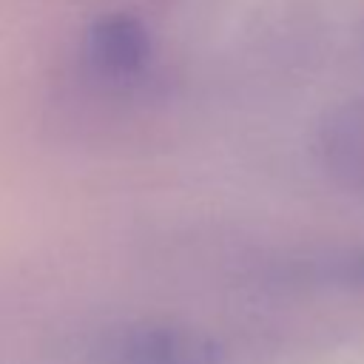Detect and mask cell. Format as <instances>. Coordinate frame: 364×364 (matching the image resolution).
I'll list each match as a JSON object with an SVG mask.
<instances>
[{
	"label": "cell",
	"instance_id": "cell-2",
	"mask_svg": "<svg viewBox=\"0 0 364 364\" xmlns=\"http://www.w3.org/2000/svg\"><path fill=\"white\" fill-rule=\"evenodd\" d=\"M148 34L134 17L111 14L91 28V54L108 71H136L148 60Z\"/></svg>",
	"mask_w": 364,
	"mask_h": 364
},
{
	"label": "cell",
	"instance_id": "cell-1",
	"mask_svg": "<svg viewBox=\"0 0 364 364\" xmlns=\"http://www.w3.org/2000/svg\"><path fill=\"white\" fill-rule=\"evenodd\" d=\"M122 364H219V344L188 327H136L117 344Z\"/></svg>",
	"mask_w": 364,
	"mask_h": 364
},
{
	"label": "cell",
	"instance_id": "cell-3",
	"mask_svg": "<svg viewBox=\"0 0 364 364\" xmlns=\"http://www.w3.org/2000/svg\"><path fill=\"white\" fill-rule=\"evenodd\" d=\"M344 279H347V282H358V284H364V256H358L355 262L347 264Z\"/></svg>",
	"mask_w": 364,
	"mask_h": 364
}]
</instances>
